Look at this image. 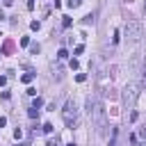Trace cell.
Masks as SVG:
<instances>
[{
  "instance_id": "cell-6",
  "label": "cell",
  "mask_w": 146,
  "mask_h": 146,
  "mask_svg": "<svg viewBox=\"0 0 146 146\" xmlns=\"http://www.w3.org/2000/svg\"><path fill=\"white\" fill-rule=\"evenodd\" d=\"M30 50H32V55H39L41 46H39V43H30Z\"/></svg>"
},
{
  "instance_id": "cell-10",
  "label": "cell",
  "mask_w": 146,
  "mask_h": 146,
  "mask_svg": "<svg viewBox=\"0 0 146 146\" xmlns=\"http://www.w3.org/2000/svg\"><path fill=\"white\" fill-rule=\"evenodd\" d=\"M82 23H84V25H89V23H94V14H87V16L82 18Z\"/></svg>"
},
{
  "instance_id": "cell-5",
  "label": "cell",
  "mask_w": 146,
  "mask_h": 146,
  "mask_svg": "<svg viewBox=\"0 0 146 146\" xmlns=\"http://www.w3.org/2000/svg\"><path fill=\"white\" fill-rule=\"evenodd\" d=\"M139 87H146V64L141 68V78H139Z\"/></svg>"
},
{
  "instance_id": "cell-24",
  "label": "cell",
  "mask_w": 146,
  "mask_h": 146,
  "mask_svg": "<svg viewBox=\"0 0 146 146\" xmlns=\"http://www.w3.org/2000/svg\"><path fill=\"white\" fill-rule=\"evenodd\" d=\"M66 146H78V144H75V141H68V144H66Z\"/></svg>"
},
{
  "instance_id": "cell-22",
  "label": "cell",
  "mask_w": 146,
  "mask_h": 146,
  "mask_svg": "<svg viewBox=\"0 0 146 146\" xmlns=\"http://www.w3.org/2000/svg\"><path fill=\"white\" fill-rule=\"evenodd\" d=\"M5 123H7V119H5V116H0V128H2Z\"/></svg>"
},
{
  "instance_id": "cell-21",
  "label": "cell",
  "mask_w": 146,
  "mask_h": 146,
  "mask_svg": "<svg viewBox=\"0 0 146 146\" xmlns=\"http://www.w3.org/2000/svg\"><path fill=\"white\" fill-rule=\"evenodd\" d=\"M27 9H34V0H27Z\"/></svg>"
},
{
  "instance_id": "cell-16",
  "label": "cell",
  "mask_w": 146,
  "mask_h": 146,
  "mask_svg": "<svg viewBox=\"0 0 146 146\" xmlns=\"http://www.w3.org/2000/svg\"><path fill=\"white\" fill-rule=\"evenodd\" d=\"M30 27H32V30H39V27H41V23H39V21H32V23H30Z\"/></svg>"
},
{
  "instance_id": "cell-2",
  "label": "cell",
  "mask_w": 146,
  "mask_h": 146,
  "mask_svg": "<svg viewBox=\"0 0 146 146\" xmlns=\"http://www.w3.org/2000/svg\"><path fill=\"white\" fill-rule=\"evenodd\" d=\"M125 36L132 39V41L141 39V25H139V21H128L125 23Z\"/></svg>"
},
{
  "instance_id": "cell-26",
  "label": "cell",
  "mask_w": 146,
  "mask_h": 146,
  "mask_svg": "<svg viewBox=\"0 0 146 146\" xmlns=\"http://www.w3.org/2000/svg\"><path fill=\"white\" fill-rule=\"evenodd\" d=\"M0 57H2V52H0Z\"/></svg>"
},
{
  "instance_id": "cell-25",
  "label": "cell",
  "mask_w": 146,
  "mask_h": 146,
  "mask_svg": "<svg viewBox=\"0 0 146 146\" xmlns=\"http://www.w3.org/2000/svg\"><path fill=\"white\" fill-rule=\"evenodd\" d=\"M16 146H23V144H16Z\"/></svg>"
},
{
  "instance_id": "cell-4",
  "label": "cell",
  "mask_w": 146,
  "mask_h": 146,
  "mask_svg": "<svg viewBox=\"0 0 146 146\" xmlns=\"http://www.w3.org/2000/svg\"><path fill=\"white\" fill-rule=\"evenodd\" d=\"M139 137H141V146H146V123L139 128Z\"/></svg>"
},
{
  "instance_id": "cell-9",
  "label": "cell",
  "mask_w": 146,
  "mask_h": 146,
  "mask_svg": "<svg viewBox=\"0 0 146 146\" xmlns=\"http://www.w3.org/2000/svg\"><path fill=\"white\" fill-rule=\"evenodd\" d=\"M66 5H68L71 9H75V7H80V5H82V0H68Z\"/></svg>"
},
{
  "instance_id": "cell-15",
  "label": "cell",
  "mask_w": 146,
  "mask_h": 146,
  "mask_svg": "<svg viewBox=\"0 0 146 146\" xmlns=\"http://www.w3.org/2000/svg\"><path fill=\"white\" fill-rule=\"evenodd\" d=\"M41 105H43V100H41V98H34V103H32V107H36V110H39Z\"/></svg>"
},
{
  "instance_id": "cell-23",
  "label": "cell",
  "mask_w": 146,
  "mask_h": 146,
  "mask_svg": "<svg viewBox=\"0 0 146 146\" xmlns=\"http://www.w3.org/2000/svg\"><path fill=\"white\" fill-rule=\"evenodd\" d=\"M46 146H59V144H57V141H52V139H50V141H48V144H46Z\"/></svg>"
},
{
  "instance_id": "cell-17",
  "label": "cell",
  "mask_w": 146,
  "mask_h": 146,
  "mask_svg": "<svg viewBox=\"0 0 146 146\" xmlns=\"http://www.w3.org/2000/svg\"><path fill=\"white\" fill-rule=\"evenodd\" d=\"M82 50H84V46L80 43V46H75V50H73V52H75V55H82Z\"/></svg>"
},
{
  "instance_id": "cell-11",
  "label": "cell",
  "mask_w": 146,
  "mask_h": 146,
  "mask_svg": "<svg viewBox=\"0 0 146 146\" xmlns=\"http://www.w3.org/2000/svg\"><path fill=\"white\" fill-rule=\"evenodd\" d=\"M52 130H55V128H52V123H43V132H46V135H50Z\"/></svg>"
},
{
  "instance_id": "cell-18",
  "label": "cell",
  "mask_w": 146,
  "mask_h": 146,
  "mask_svg": "<svg viewBox=\"0 0 146 146\" xmlns=\"http://www.w3.org/2000/svg\"><path fill=\"white\" fill-rule=\"evenodd\" d=\"M75 80H78V82H84V80H87V75H84V73H78V75H75Z\"/></svg>"
},
{
  "instance_id": "cell-19",
  "label": "cell",
  "mask_w": 146,
  "mask_h": 146,
  "mask_svg": "<svg viewBox=\"0 0 146 146\" xmlns=\"http://www.w3.org/2000/svg\"><path fill=\"white\" fill-rule=\"evenodd\" d=\"M14 137H16V139H21V137H23V132H21V128H16V130H14Z\"/></svg>"
},
{
  "instance_id": "cell-20",
  "label": "cell",
  "mask_w": 146,
  "mask_h": 146,
  "mask_svg": "<svg viewBox=\"0 0 146 146\" xmlns=\"http://www.w3.org/2000/svg\"><path fill=\"white\" fill-rule=\"evenodd\" d=\"M5 84H7V78H5V75H0V87H5Z\"/></svg>"
},
{
  "instance_id": "cell-8",
  "label": "cell",
  "mask_w": 146,
  "mask_h": 146,
  "mask_svg": "<svg viewBox=\"0 0 146 146\" xmlns=\"http://www.w3.org/2000/svg\"><path fill=\"white\" fill-rule=\"evenodd\" d=\"M27 116H30V119H36V116H39V110H36V107H30Z\"/></svg>"
},
{
  "instance_id": "cell-3",
  "label": "cell",
  "mask_w": 146,
  "mask_h": 146,
  "mask_svg": "<svg viewBox=\"0 0 146 146\" xmlns=\"http://www.w3.org/2000/svg\"><path fill=\"white\" fill-rule=\"evenodd\" d=\"M11 50H14V41H11V39H7V41H5V46H2V55H9Z\"/></svg>"
},
{
  "instance_id": "cell-12",
  "label": "cell",
  "mask_w": 146,
  "mask_h": 146,
  "mask_svg": "<svg viewBox=\"0 0 146 146\" xmlns=\"http://www.w3.org/2000/svg\"><path fill=\"white\" fill-rule=\"evenodd\" d=\"M62 27H64V30H66V27H71V18H68V16H64V21H62Z\"/></svg>"
},
{
  "instance_id": "cell-7",
  "label": "cell",
  "mask_w": 146,
  "mask_h": 146,
  "mask_svg": "<svg viewBox=\"0 0 146 146\" xmlns=\"http://www.w3.org/2000/svg\"><path fill=\"white\" fill-rule=\"evenodd\" d=\"M21 80L23 82H32L34 80V73H25V75H21Z\"/></svg>"
},
{
  "instance_id": "cell-13",
  "label": "cell",
  "mask_w": 146,
  "mask_h": 146,
  "mask_svg": "<svg viewBox=\"0 0 146 146\" xmlns=\"http://www.w3.org/2000/svg\"><path fill=\"white\" fill-rule=\"evenodd\" d=\"M57 57H59V59H66V57H68V52H66V48H62V50L57 52Z\"/></svg>"
},
{
  "instance_id": "cell-1",
  "label": "cell",
  "mask_w": 146,
  "mask_h": 146,
  "mask_svg": "<svg viewBox=\"0 0 146 146\" xmlns=\"http://www.w3.org/2000/svg\"><path fill=\"white\" fill-rule=\"evenodd\" d=\"M62 116H64V123H66L68 128L75 125V121H78V107H75L73 98L66 100V105H64V110H62Z\"/></svg>"
},
{
  "instance_id": "cell-14",
  "label": "cell",
  "mask_w": 146,
  "mask_h": 146,
  "mask_svg": "<svg viewBox=\"0 0 146 146\" xmlns=\"http://www.w3.org/2000/svg\"><path fill=\"white\" fill-rule=\"evenodd\" d=\"M119 39H121V32L116 30V32H114V36H112V43H119Z\"/></svg>"
}]
</instances>
